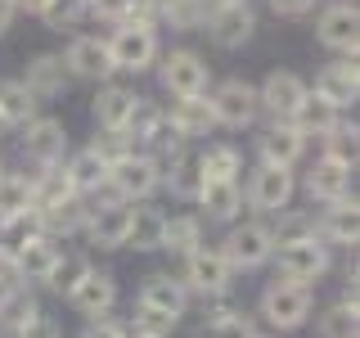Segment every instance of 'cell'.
I'll return each mask as SVG.
<instances>
[{
	"mask_svg": "<svg viewBox=\"0 0 360 338\" xmlns=\"http://www.w3.org/2000/svg\"><path fill=\"white\" fill-rule=\"evenodd\" d=\"M311 5H315V0H270V9H275V14H288V18L307 14Z\"/></svg>",
	"mask_w": 360,
	"mask_h": 338,
	"instance_id": "cell-51",
	"label": "cell"
},
{
	"mask_svg": "<svg viewBox=\"0 0 360 338\" xmlns=\"http://www.w3.org/2000/svg\"><path fill=\"white\" fill-rule=\"evenodd\" d=\"M153 18H172V27H194L202 18V0H153Z\"/></svg>",
	"mask_w": 360,
	"mask_h": 338,
	"instance_id": "cell-41",
	"label": "cell"
},
{
	"mask_svg": "<svg viewBox=\"0 0 360 338\" xmlns=\"http://www.w3.org/2000/svg\"><path fill=\"white\" fill-rule=\"evenodd\" d=\"M243 199H248V208H257V212H284L288 199H292V172L279 167V163H262L252 172V180H248Z\"/></svg>",
	"mask_w": 360,
	"mask_h": 338,
	"instance_id": "cell-6",
	"label": "cell"
},
{
	"mask_svg": "<svg viewBox=\"0 0 360 338\" xmlns=\"http://www.w3.org/2000/svg\"><path fill=\"white\" fill-rule=\"evenodd\" d=\"M158 122H162V113H158L153 104H144V99L135 95V108H131V118H127V127H122V131H127L135 144H144V140L153 135V127H158Z\"/></svg>",
	"mask_w": 360,
	"mask_h": 338,
	"instance_id": "cell-42",
	"label": "cell"
},
{
	"mask_svg": "<svg viewBox=\"0 0 360 338\" xmlns=\"http://www.w3.org/2000/svg\"><path fill=\"white\" fill-rule=\"evenodd\" d=\"M0 131H5V118H0Z\"/></svg>",
	"mask_w": 360,
	"mask_h": 338,
	"instance_id": "cell-55",
	"label": "cell"
},
{
	"mask_svg": "<svg viewBox=\"0 0 360 338\" xmlns=\"http://www.w3.org/2000/svg\"><path fill=\"white\" fill-rule=\"evenodd\" d=\"M0 172H5V167H0Z\"/></svg>",
	"mask_w": 360,
	"mask_h": 338,
	"instance_id": "cell-56",
	"label": "cell"
},
{
	"mask_svg": "<svg viewBox=\"0 0 360 338\" xmlns=\"http://www.w3.org/2000/svg\"><path fill=\"white\" fill-rule=\"evenodd\" d=\"M257 149H262L266 163H279V167H292L307 149V131L297 127V122H275L262 140H257Z\"/></svg>",
	"mask_w": 360,
	"mask_h": 338,
	"instance_id": "cell-19",
	"label": "cell"
},
{
	"mask_svg": "<svg viewBox=\"0 0 360 338\" xmlns=\"http://www.w3.org/2000/svg\"><path fill=\"white\" fill-rule=\"evenodd\" d=\"M279 262V275L284 280H297V284H315V280L329 270V248H324L320 234H297V239H284L275 244L270 253Z\"/></svg>",
	"mask_w": 360,
	"mask_h": 338,
	"instance_id": "cell-1",
	"label": "cell"
},
{
	"mask_svg": "<svg viewBox=\"0 0 360 338\" xmlns=\"http://www.w3.org/2000/svg\"><path fill=\"white\" fill-rule=\"evenodd\" d=\"M68 194H77L72 180H68V172H59L54 163H45V172L32 180V208H50V203H59Z\"/></svg>",
	"mask_w": 360,
	"mask_h": 338,
	"instance_id": "cell-34",
	"label": "cell"
},
{
	"mask_svg": "<svg viewBox=\"0 0 360 338\" xmlns=\"http://www.w3.org/2000/svg\"><path fill=\"white\" fill-rule=\"evenodd\" d=\"M207 104H212V118H217L221 127H248V122L262 113L257 86H248L243 77H230V82H221L217 95H212Z\"/></svg>",
	"mask_w": 360,
	"mask_h": 338,
	"instance_id": "cell-5",
	"label": "cell"
},
{
	"mask_svg": "<svg viewBox=\"0 0 360 338\" xmlns=\"http://www.w3.org/2000/svg\"><path fill=\"white\" fill-rule=\"evenodd\" d=\"M158 185H162V167H158L149 154H135L131 149L127 158H117V163L108 167V189L117 199H127V203L149 199Z\"/></svg>",
	"mask_w": 360,
	"mask_h": 338,
	"instance_id": "cell-3",
	"label": "cell"
},
{
	"mask_svg": "<svg viewBox=\"0 0 360 338\" xmlns=\"http://www.w3.org/2000/svg\"><path fill=\"white\" fill-rule=\"evenodd\" d=\"M68 172V180H72V189L77 194H90V189H99V185H108V163L99 158L95 149H82L72 158V163L63 167Z\"/></svg>",
	"mask_w": 360,
	"mask_h": 338,
	"instance_id": "cell-29",
	"label": "cell"
},
{
	"mask_svg": "<svg viewBox=\"0 0 360 338\" xmlns=\"http://www.w3.org/2000/svg\"><path fill=\"white\" fill-rule=\"evenodd\" d=\"M172 330H176V315L153 311V307H140L131 320V338H167Z\"/></svg>",
	"mask_w": 360,
	"mask_h": 338,
	"instance_id": "cell-40",
	"label": "cell"
},
{
	"mask_svg": "<svg viewBox=\"0 0 360 338\" xmlns=\"http://www.w3.org/2000/svg\"><path fill=\"white\" fill-rule=\"evenodd\" d=\"M252 338H257V334H252Z\"/></svg>",
	"mask_w": 360,
	"mask_h": 338,
	"instance_id": "cell-57",
	"label": "cell"
},
{
	"mask_svg": "<svg viewBox=\"0 0 360 338\" xmlns=\"http://www.w3.org/2000/svg\"><path fill=\"white\" fill-rule=\"evenodd\" d=\"M167 180H172V189H176L180 199H198V189H202V163H198V158H176L172 172H167Z\"/></svg>",
	"mask_w": 360,
	"mask_h": 338,
	"instance_id": "cell-38",
	"label": "cell"
},
{
	"mask_svg": "<svg viewBox=\"0 0 360 338\" xmlns=\"http://www.w3.org/2000/svg\"><path fill=\"white\" fill-rule=\"evenodd\" d=\"M14 289H22V275H18L14 257L0 248V298H5V293H14Z\"/></svg>",
	"mask_w": 360,
	"mask_h": 338,
	"instance_id": "cell-49",
	"label": "cell"
},
{
	"mask_svg": "<svg viewBox=\"0 0 360 338\" xmlns=\"http://www.w3.org/2000/svg\"><path fill=\"white\" fill-rule=\"evenodd\" d=\"M221 253H225V262H230L234 270H252V266L270 262L275 234H270V225H262V221H248V225H239V230H230V239H225Z\"/></svg>",
	"mask_w": 360,
	"mask_h": 338,
	"instance_id": "cell-7",
	"label": "cell"
},
{
	"mask_svg": "<svg viewBox=\"0 0 360 338\" xmlns=\"http://www.w3.org/2000/svg\"><path fill=\"white\" fill-rule=\"evenodd\" d=\"M221 5H234V0H202V14H212V9H221Z\"/></svg>",
	"mask_w": 360,
	"mask_h": 338,
	"instance_id": "cell-54",
	"label": "cell"
},
{
	"mask_svg": "<svg viewBox=\"0 0 360 338\" xmlns=\"http://www.w3.org/2000/svg\"><path fill=\"white\" fill-rule=\"evenodd\" d=\"M63 63H68L72 77H86V82H104V77L117 73V63H112V54H108V41H99V37H77L68 45Z\"/></svg>",
	"mask_w": 360,
	"mask_h": 338,
	"instance_id": "cell-10",
	"label": "cell"
},
{
	"mask_svg": "<svg viewBox=\"0 0 360 338\" xmlns=\"http://www.w3.org/2000/svg\"><path fill=\"white\" fill-rule=\"evenodd\" d=\"M262 315L275 330H302L311 315V284H297V280H275L262 293Z\"/></svg>",
	"mask_w": 360,
	"mask_h": 338,
	"instance_id": "cell-2",
	"label": "cell"
},
{
	"mask_svg": "<svg viewBox=\"0 0 360 338\" xmlns=\"http://www.w3.org/2000/svg\"><path fill=\"white\" fill-rule=\"evenodd\" d=\"M108 54L117 68L127 73H144L153 59H158V37H153V23H140V18H122V27L112 32L108 41Z\"/></svg>",
	"mask_w": 360,
	"mask_h": 338,
	"instance_id": "cell-4",
	"label": "cell"
},
{
	"mask_svg": "<svg viewBox=\"0 0 360 338\" xmlns=\"http://www.w3.org/2000/svg\"><path fill=\"white\" fill-rule=\"evenodd\" d=\"M37 217H41V230H50V234H72V230H82L86 217H90V208L77 194H68L59 203H50V208H37Z\"/></svg>",
	"mask_w": 360,
	"mask_h": 338,
	"instance_id": "cell-25",
	"label": "cell"
},
{
	"mask_svg": "<svg viewBox=\"0 0 360 338\" xmlns=\"http://www.w3.org/2000/svg\"><path fill=\"white\" fill-rule=\"evenodd\" d=\"M202 18H207V32H212V41H217L221 50H239V45L252 37V27H257V18H252V9H248V0L221 5V9H212V14H202Z\"/></svg>",
	"mask_w": 360,
	"mask_h": 338,
	"instance_id": "cell-9",
	"label": "cell"
},
{
	"mask_svg": "<svg viewBox=\"0 0 360 338\" xmlns=\"http://www.w3.org/2000/svg\"><path fill=\"white\" fill-rule=\"evenodd\" d=\"M230 275H234V266L225 262L221 248H194V253H185V289L225 293L230 289Z\"/></svg>",
	"mask_w": 360,
	"mask_h": 338,
	"instance_id": "cell-8",
	"label": "cell"
},
{
	"mask_svg": "<svg viewBox=\"0 0 360 338\" xmlns=\"http://www.w3.org/2000/svg\"><path fill=\"white\" fill-rule=\"evenodd\" d=\"M167 122H172V127L185 135V140H194V135H207L212 127H217V118H212V104H207L202 95H180Z\"/></svg>",
	"mask_w": 360,
	"mask_h": 338,
	"instance_id": "cell-23",
	"label": "cell"
},
{
	"mask_svg": "<svg viewBox=\"0 0 360 338\" xmlns=\"http://www.w3.org/2000/svg\"><path fill=\"white\" fill-rule=\"evenodd\" d=\"M68 302L82 315H104L117 302V284H112V275H104V270H86L72 284V293H68Z\"/></svg>",
	"mask_w": 360,
	"mask_h": 338,
	"instance_id": "cell-17",
	"label": "cell"
},
{
	"mask_svg": "<svg viewBox=\"0 0 360 338\" xmlns=\"http://www.w3.org/2000/svg\"><path fill=\"white\" fill-rule=\"evenodd\" d=\"M292 122H297L307 135H324L338 122V108L329 104V99H320L315 90H307V95H302V104H297V113H292Z\"/></svg>",
	"mask_w": 360,
	"mask_h": 338,
	"instance_id": "cell-31",
	"label": "cell"
},
{
	"mask_svg": "<svg viewBox=\"0 0 360 338\" xmlns=\"http://www.w3.org/2000/svg\"><path fill=\"white\" fill-rule=\"evenodd\" d=\"M14 334H18V338H63V334H59V325H54L50 315H41V311H37V315H27V320H22Z\"/></svg>",
	"mask_w": 360,
	"mask_h": 338,
	"instance_id": "cell-46",
	"label": "cell"
},
{
	"mask_svg": "<svg viewBox=\"0 0 360 338\" xmlns=\"http://www.w3.org/2000/svg\"><path fill=\"white\" fill-rule=\"evenodd\" d=\"M86 338H131V330H127V325H112V320H99V315H90Z\"/></svg>",
	"mask_w": 360,
	"mask_h": 338,
	"instance_id": "cell-50",
	"label": "cell"
},
{
	"mask_svg": "<svg viewBox=\"0 0 360 338\" xmlns=\"http://www.w3.org/2000/svg\"><path fill=\"white\" fill-rule=\"evenodd\" d=\"M257 330H252V320L248 315H239V311H230V315H217V320L202 330V338H252Z\"/></svg>",
	"mask_w": 360,
	"mask_h": 338,
	"instance_id": "cell-44",
	"label": "cell"
},
{
	"mask_svg": "<svg viewBox=\"0 0 360 338\" xmlns=\"http://www.w3.org/2000/svg\"><path fill=\"white\" fill-rule=\"evenodd\" d=\"M185 302H189V289L172 275H153V280H144V289H140V307L167 311V315H176V320L185 315Z\"/></svg>",
	"mask_w": 360,
	"mask_h": 338,
	"instance_id": "cell-22",
	"label": "cell"
},
{
	"mask_svg": "<svg viewBox=\"0 0 360 338\" xmlns=\"http://www.w3.org/2000/svg\"><path fill=\"white\" fill-rule=\"evenodd\" d=\"M68 63H63V54H37V59L27 63V77H22V86L32 90L37 99H50V95H59V90L68 86Z\"/></svg>",
	"mask_w": 360,
	"mask_h": 338,
	"instance_id": "cell-21",
	"label": "cell"
},
{
	"mask_svg": "<svg viewBox=\"0 0 360 338\" xmlns=\"http://www.w3.org/2000/svg\"><path fill=\"white\" fill-rule=\"evenodd\" d=\"M86 270H90L86 257H54V266H50V275H45V284L68 298V293H72V284L86 275Z\"/></svg>",
	"mask_w": 360,
	"mask_h": 338,
	"instance_id": "cell-39",
	"label": "cell"
},
{
	"mask_svg": "<svg viewBox=\"0 0 360 338\" xmlns=\"http://www.w3.org/2000/svg\"><path fill=\"white\" fill-rule=\"evenodd\" d=\"M90 149H95V154L112 167L117 158H127V154L135 149V140H131L127 131H108V127H104V135H95V144H90Z\"/></svg>",
	"mask_w": 360,
	"mask_h": 338,
	"instance_id": "cell-43",
	"label": "cell"
},
{
	"mask_svg": "<svg viewBox=\"0 0 360 338\" xmlns=\"http://www.w3.org/2000/svg\"><path fill=\"white\" fill-rule=\"evenodd\" d=\"M198 203L207 208L212 221H230L243 208V189H239V180H202Z\"/></svg>",
	"mask_w": 360,
	"mask_h": 338,
	"instance_id": "cell-24",
	"label": "cell"
},
{
	"mask_svg": "<svg viewBox=\"0 0 360 338\" xmlns=\"http://www.w3.org/2000/svg\"><path fill=\"white\" fill-rule=\"evenodd\" d=\"M127 225H131V203L127 199H108L104 208H90L86 234L99 248H122L127 244Z\"/></svg>",
	"mask_w": 360,
	"mask_h": 338,
	"instance_id": "cell-12",
	"label": "cell"
},
{
	"mask_svg": "<svg viewBox=\"0 0 360 338\" xmlns=\"http://www.w3.org/2000/svg\"><path fill=\"white\" fill-rule=\"evenodd\" d=\"M27 127V135H22V149H27V158H37V163H59L63 149H68V131H63V122H54V118H32V122H22Z\"/></svg>",
	"mask_w": 360,
	"mask_h": 338,
	"instance_id": "cell-16",
	"label": "cell"
},
{
	"mask_svg": "<svg viewBox=\"0 0 360 338\" xmlns=\"http://www.w3.org/2000/svg\"><path fill=\"white\" fill-rule=\"evenodd\" d=\"M14 14H18V5H14V0H0V37L9 32V23H14Z\"/></svg>",
	"mask_w": 360,
	"mask_h": 338,
	"instance_id": "cell-52",
	"label": "cell"
},
{
	"mask_svg": "<svg viewBox=\"0 0 360 338\" xmlns=\"http://www.w3.org/2000/svg\"><path fill=\"white\" fill-rule=\"evenodd\" d=\"M162 86L172 90V95H202L207 90V63L198 59L194 50H172L162 59Z\"/></svg>",
	"mask_w": 360,
	"mask_h": 338,
	"instance_id": "cell-11",
	"label": "cell"
},
{
	"mask_svg": "<svg viewBox=\"0 0 360 338\" xmlns=\"http://www.w3.org/2000/svg\"><path fill=\"white\" fill-rule=\"evenodd\" d=\"M131 108H135L131 90L104 86V90H99V99H95V122H99V127H108V131H122V127H127V118H131Z\"/></svg>",
	"mask_w": 360,
	"mask_h": 338,
	"instance_id": "cell-28",
	"label": "cell"
},
{
	"mask_svg": "<svg viewBox=\"0 0 360 338\" xmlns=\"http://www.w3.org/2000/svg\"><path fill=\"white\" fill-rule=\"evenodd\" d=\"M86 14V0H50V9H45V18L59 27V23H72Z\"/></svg>",
	"mask_w": 360,
	"mask_h": 338,
	"instance_id": "cell-47",
	"label": "cell"
},
{
	"mask_svg": "<svg viewBox=\"0 0 360 338\" xmlns=\"http://www.w3.org/2000/svg\"><path fill=\"white\" fill-rule=\"evenodd\" d=\"M324 140H329V154L342 158V163H356V127H342V122H333L329 131H324Z\"/></svg>",
	"mask_w": 360,
	"mask_h": 338,
	"instance_id": "cell-45",
	"label": "cell"
},
{
	"mask_svg": "<svg viewBox=\"0 0 360 338\" xmlns=\"http://www.w3.org/2000/svg\"><path fill=\"white\" fill-rule=\"evenodd\" d=\"M27 208H32V180L0 172V221L14 217V212H27Z\"/></svg>",
	"mask_w": 360,
	"mask_h": 338,
	"instance_id": "cell-37",
	"label": "cell"
},
{
	"mask_svg": "<svg viewBox=\"0 0 360 338\" xmlns=\"http://www.w3.org/2000/svg\"><path fill=\"white\" fill-rule=\"evenodd\" d=\"M320 41L329 45V50L356 54V41H360V14H356V0H342V5L324 9V14H320Z\"/></svg>",
	"mask_w": 360,
	"mask_h": 338,
	"instance_id": "cell-14",
	"label": "cell"
},
{
	"mask_svg": "<svg viewBox=\"0 0 360 338\" xmlns=\"http://www.w3.org/2000/svg\"><path fill=\"white\" fill-rule=\"evenodd\" d=\"M320 239L324 244H347L352 248L356 244V234H360V208H356V199H329V208H324V217H320Z\"/></svg>",
	"mask_w": 360,
	"mask_h": 338,
	"instance_id": "cell-18",
	"label": "cell"
},
{
	"mask_svg": "<svg viewBox=\"0 0 360 338\" xmlns=\"http://www.w3.org/2000/svg\"><path fill=\"white\" fill-rule=\"evenodd\" d=\"M32 113H37V95L27 86L0 82V118H5V127H22V122H32Z\"/></svg>",
	"mask_w": 360,
	"mask_h": 338,
	"instance_id": "cell-30",
	"label": "cell"
},
{
	"mask_svg": "<svg viewBox=\"0 0 360 338\" xmlns=\"http://www.w3.org/2000/svg\"><path fill=\"white\" fill-rule=\"evenodd\" d=\"M162 212L158 208H131V225H127V244L135 253H149V248H162Z\"/></svg>",
	"mask_w": 360,
	"mask_h": 338,
	"instance_id": "cell-26",
	"label": "cell"
},
{
	"mask_svg": "<svg viewBox=\"0 0 360 338\" xmlns=\"http://www.w3.org/2000/svg\"><path fill=\"white\" fill-rule=\"evenodd\" d=\"M307 189H311V199H342V194H352V163H342V158H333V154H324L320 163L311 167V176H307Z\"/></svg>",
	"mask_w": 360,
	"mask_h": 338,
	"instance_id": "cell-20",
	"label": "cell"
},
{
	"mask_svg": "<svg viewBox=\"0 0 360 338\" xmlns=\"http://www.w3.org/2000/svg\"><path fill=\"white\" fill-rule=\"evenodd\" d=\"M198 163H202V180H234L239 167H243V158H239V149H230V144H212Z\"/></svg>",
	"mask_w": 360,
	"mask_h": 338,
	"instance_id": "cell-35",
	"label": "cell"
},
{
	"mask_svg": "<svg viewBox=\"0 0 360 338\" xmlns=\"http://www.w3.org/2000/svg\"><path fill=\"white\" fill-rule=\"evenodd\" d=\"M198 239H202V225H198V217H167L162 221V248L167 253H194L198 248Z\"/></svg>",
	"mask_w": 360,
	"mask_h": 338,
	"instance_id": "cell-33",
	"label": "cell"
},
{
	"mask_svg": "<svg viewBox=\"0 0 360 338\" xmlns=\"http://www.w3.org/2000/svg\"><path fill=\"white\" fill-rule=\"evenodd\" d=\"M302 95H307V82H302L297 73H270L262 90H257V99H262L266 113H275V122H292V113H297Z\"/></svg>",
	"mask_w": 360,
	"mask_h": 338,
	"instance_id": "cell-13",
	"label": "cell"
},
{
	"mask_svg": "<svg viewBox=\"0 0 360 338\" xmlns=\"http://www.w3.org/2000/svg\"><path fill=\"white\" fill-rule=\"evenodd\" d=\"M86 9L90 14H99V18H131V0H86Z\"/></svg>",
	"mask_w": 360,
	"mask_h": 338,
	"instance_id": "cell-48",
	"label": "cell"
},
{
	"mask_svg": "<svg viewBox=\"0 0 360 338\" xmlns=\"http://www.w3.org/2000/svg\"><path fill=\"white\" fill-rule=\"evenodd\" d=\"M41 234V217H37V208H27V212H14V217H5L0 221V248H5L9 257L18 253L27 239H37Z\"/></svg>",
	"mask_w": 360,
	"mask_h": 338,
	"instance_id": "cell-32",
	"label": "cell"
},
{
	"mask_svg": "<svg viewBox=\"0 0 360 338\" xmlns=\"http://www.w3.org/2000/svg\"><path fill=\"white\" fill-rule=\"evenodd\" d=\"M315 95L320 99H329L333 108H347V104H356V95H360V77H356V54H347V59H338L329 63L320 77H315Z\"/></svg>",
	"mask_w": 360,
	"mask_h": 338,
	"instance_id": "cell-15",
	"label": "cell"
},
{
	"mask_svg": "<svg viewBox=\"0 0 360 338\" xmlns=\"http://www.w3.org/2000/svg\"><path fill=\"white\" fill-rule=\"evenodd\" d=\"M18 9H27V14H45V9H50V0H14Z\"/></svg>",
	"mask_w": 360,
	"mask_h": 338,
	"instance_id": "cell-53",
	"label": "cell"
},
{
	"mask_svg": "<svg viewBox=\"0 0 360 338\" xmlns=\"http://www.w3.org/2000/svg\"><path fill=\"white\" fill-rule=\"evenodd\" d=\"M320 338H360V315L356 302H338L320 315Z\"/></svg>",
	"mask_w": 360,
	"mask_h": 338,
	"instance_id": "cell-36",
	"label": "cell"
},
{
	"mask_svg": "<svg viewBox=\"0 0 360 338\" xmlns=\"http://www.w3.org/2000/svg\"><path fill=\"white\" fill-rule=\"evenodd\" d=\"M54 257H59V248L45 239V234H37V239H27L14 253V266H18L22 280H45V275H50V266H54Z\"/></svg>",
	"mask_w": 360,
	"mask_h": 338,
	"instance_id": "cell-27",
	"label": "cell"
}]
</instances>
